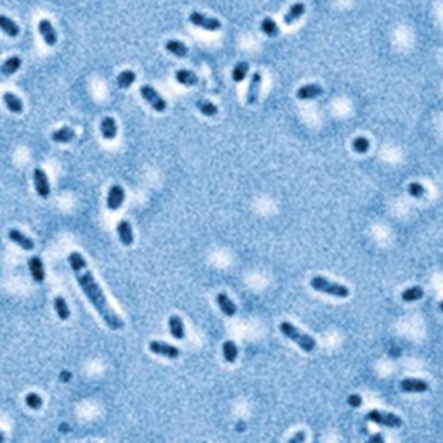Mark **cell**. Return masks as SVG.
I'll return each mask as SVG.
<instances>
[{"label":"cell","instance_id":"obj_1","mask_svg":"<svg viewBox=\"0 0 443 443\" xmlns=\"http://www.w3.org/2000/svg\"><path fill=\"white\" fill-rule=\"evenodd\" d=\"M68 261H69V265H71V270L76 277V282L80 284V288H82V291L85 293L87 300L90 301L92 307L97 310L101 319L106 322V325L111 329V331H121L123 325H125L121 321V317L109 307L106 296H104V293L101 291L99 284L95 282L94 275H92V272L88 270L85 258H83L78 251H73V253H69V256H68Z\"/></svg>","mask_w":443,"mask_h":443},{"label":"cell","instance_id":"obj_2","mask_svg":"<svg viewBox=\"0 0 443 443\" xmlns=\"http://www.w3.org/2000/svg\"><path fill=\"white\" fill-rule=\"evenodd\" d=\"M279 329H281V332L284 334L286 338H288V340L294 341V343H296L298 346L303 350V352L310 353V352H313V350H315V346H317L315 340H313L312 336H308V334L301 332L298 327H294L291 322H281Z\"/></svg>","mask_w":443,"mask_h":443},{"label":"cell","instance_id":"obj_3","mask_svg":"<svg viewBox=\"0 0 443 443\" xmlns=\"http://www.w3.org/2000/svg\"><path fill=\"white\" fill-rule=\"evenodd\" d=\"M310 286H312L315 291L324 294H331V296L336 298H348L350 296V289L343 284H338V282H332L329 279L322 275H315L310 279Z\"/></svg>","mask_w":443,"mask_h":443},{"label":"cell","instance_id":"obj_4","mask_svg":"<svg viewBox=\"0 0 443 443\" xmlns=\"http://www.w3.org/2000/svg\"><path fill=\"white\" fill-rule=\"evenodd\" d=\"M140 95H142V99L146 101V102L149 104V106L153 107L154 111H158V113H165L166 101L158 94V90H156L154 87H151V85H142V87H140Z\"/></svg>","mask_w":443,"mask_h":443},{"label":"cell","instance_id":"obj_5","mask_svg":"<svg viewBox=\"0 0 443 443\" xmlns=\"http://www.w3.org/2000/svg\"><path fill=\"white\" fill-rule=\"evenodd\" d=\"M189 21L194 24V26L201 28V30H206V32H220L222 30V23L215 17L210 16H204L201 12H190L189 14Z\"/></svg>","mask_w":443,"mask_h":443},{"label":"cell","instance_id":"obj_6","mask_svg":"<svg viewBox=\"0 0 443 443\" xmlns=\"http://www.w3.org/2000/svg\"><path fill=\"white\" fill-rule=\"evenodd\" d=\"M367 419L372 423L381 424V426H388V427H400L402 426V419H400L396 414L392 412H379V410H371L367 414Z\"/></svg>","mask_w":443,"mask_h":443},{"label":"cell","instance_id":"obj_7","mask_svg":"<svg viewBox=\"0 0 443 443\" xmlns=\"http://www.w3.org/2000/svg\"><path fill=\"white\" fill-rule=\"evenodd\" d=\"M33 184H35V190L42 199H47L51 196V184H49L47 173L42 168H35L33 171Z\"/></svg>","mask_w":443,"mask_h":443},{"label":"cell","instance_id":"obj_8","mask_svg":"<svg viewBox=\"0 0 443 443\" xmlns=\"http://www.w3.org/2000/svg\"><path fill=\"white\" fill-rule=\"evenodd\" d=\"M149 350L154 353V355L166 357V358H171V360L177 358V357L180 355V350H178L177 346L168 344V343H163V341H151Z\"/></svg>","mask_w":443,"mask_h":443},{"label":"cell","instance_id":"obj_9","mask_svg":"<svg viewBox=\"0 0 443 443\" xmlns=\"http://www.w3.org/2000/svg\"><path fill=\"white\" fill-rule=\"evenodd\" d=\"M123 201H125V190L119 184H115L111 186L109 192H107V210L111 211H116L118 208H121Z\"/></svg>","mask_w":443,"mask_h":443},{"label":"cell","instance_id":"obj_10","mask_svg":"<svg viewBox=\"0 0 443 443\" xmlns=\"http://www.w3.org/2000/svg\"><path fill=\"white\" fill-rule=\"evenodd\" d=\"M400 390L405 393H424L429 390V384L423 379H402L400 381Z\"/></svg>","mask_w":443,"mask_h":443},{"label":"cell","instance_id":"obj_11","mask_svg":"<svg viewBox=\"0 0 443 443\" xmlns=\"http://www.w3.org/2000/svg\"><path fill=\"white\" fill-rule=\"evenodd\" d=\"M9 239H11L14 244L19 246L21 249H24V251H32V249L35 248V241H33L32 238H28L26 234H23L17 229L9 230Z\"/></svg>","mask_w":443,"mask_h":443},{"label":"cell","instance_id":"obj_12","mask_svg":"<svg viewBox=\"0 0 443 443\" xmlns=\"http://www.w3.org/2000/svg\"><path fill=\"white\" fill-rule=\"evenodd\" d=\"M260 87H261V75L256 71V73H253V76H251V82H249V85H248V94H246V102H248L249 106H253V104L258 102Z\"/></svg>","mask_w":443,"mask_h":443},{"label":"cell","instance_id":"obj_13","mask_svg":"<svg viewBox=\"0 0 443 443\" xmlns=\"http://www.w3.org/2000/svg\"><path fill=\"white\" fill-rule=\"evenodd\" d=\"M38 32L44 38V42L49 45V47H54L57 44V35H55V30L52 26V23L49 19H42L38 23Z\"/></svg>","mask_w":443,"mask_h":443},{"label":"cell","instance_id":"obj_14","mask_svg":"<svg viewBox=\"0 0 443 443\" xmlns=\"http://www.w3.org/2000/svg\"><path fill=\"white\" fill-rule=\"evenodd\" d=\"M322 87L321 85H317V83H308V85H303V87L298 88L296 92V97L300 101H312V99H317L319 95H322Z\"/></svg>","mask_w":443,"mask_h":443},{"label":"cell","instance_id":"obj_15","mask_svg":"<svg viewBox=\"0 0 443 443\" xmlns=\"http://www.w3.org/2000/svg\"><path fill=\"white\" fill-rule=\"evenodd\" d=\"M217 305H218V308H220V312L225 317H234L238 313V305L234 303L225 293L217 294Z\"/></svg>","mask_w":443,"mask_h":443},{"label":"cell","instance_id":"obj_16","mask_svg":"<svg viewBox=\"0 0 443 443\" xmlns=\"http://www.w3.org/2000/svg\"><path fill=\"white\" fill-rule=\"evenodd\" d=\"M28 265H30V272H32L33 281L36 284H42L45 281V270H44V263L38 256H33L28 260Z\"/></svg>","mask_w":443,"mask_h":443},{"label":"cell","instance_id":"obj_17","mask_svg":"<svg viewBox=\"0 0 443 443\" xmlns=\"http://www.w3.org/2000/svg\"><path fill=\"white\" fill-rule=\"evenodd\" d=\"M118 239L123 246H132L134 242V230H132V225L128 223V220H121L118 223Z\"/></svg>","mask_w":443,"mask_h":443},{"label":"cell","instance_id":"obj_18","mask_svg":"<svg viewBox=\"0 0 443 443\" xmlns=\"http://www.w3.org/2000/svg\"><path fill=\"white\" fill-rule=\"evenodd\" d=\"M165 49L170 52V54H173L175 57H178V59H184V57H187V54H189L187 45L184 44V42H180V40H166Z\"/></svg>","mask_w":443,"mask_h":443},{"label":"cell","instance_id":"obj_19","mask_svg":"<svg viewBox=\"0 0 443 443\" xmlns=\"http://www.w3.org/2000/svg\"><path fill=\"white\" fill-rule=\"evenodd\" d=\"M168 327H170V334L175 338V340H184V338H186L184 321L178 315H170V319H168Z\"/></svg>","mask_w":443,"mask_h":443},{"label":"cell","instance_id":"obj_20","mask_svg":"<svg viewBox=\"0 0 443 443\" xmlns=\"http://www.w3.org/2000/svg\"><path fill=\"white\" fill-rule=\"evenodd\" d=\"M76 137V132L73 130L71 127H63V128H57V130L52 132L51 138L54 140V142L57 144H68L71 142L73 138Z\"/></svg>","mask_w":443,"mask_h":443},{"label":"cell","instance_id":"obj_21","mask_svg":"<svg viewBox=\"0 0 443 443\" xmlns=\"http://www.w3.org/2000/svg\"><path fill=\"white\" fill-rule=\"evenodd\" d=\"M101 134H102V137L107 138V140H113V138L116 137V134H118V125H116L115 118H111V116L102 118V121H101Z\"/></svg>","mask_w":443,"mask_h":443},{"label":"cell","instance_id":"obj_22","mask_svg":"<svg viewBox=\"0 0 443 443\" xmlns=\"http://www.w3.org/2000/svg\"><path fill=\"white\" fill-rule=\"evenodd\" d=\"M2 97H4V104L7 106V109L11 111V113H14V115H21V113H23V109H24L23 101H21L17 95H14L12 92H5Z\"/></svg>","mask_w":443,"mask_h":443},{"label":"cell","instance_id":"obj_23","mask_svg":"<svg viewBox=\"0 0 443 443\" xmlns=\"http://www.w3.org/2000/svg\"><path fill=\"white\" fill-rule=\"evenodd\" d=\"M175 78H177V82L180 83V85H186V87H194V85H198V82H199L198 75L194 71H190V69H178V71L175 73Z\"/></svg>","mask_w":443,"mask_h":443},{"label":"cell","instance_id":"obj_24","mask_svg":"<svg viewBox=\"0 0 443 443\" xmlns=\"http://www.w3.org/2000/svg\"><path fill=\"white\" fill-rule=\"evenodd\" d=\"M0 30H2V33H5L7 36H11V38H16V36L19 35V28H17V24L14 23L11 17L4 16V14H0Z\"/></svg>","mask_w":443,"mask_h":443},{"label":"cell","instance_id":"obj_25","mask_svg":"<svg viewBox=\"0 0 443 443\" xmlns=\"http://www.w3.org/2000/svg\"><path fill=\"white\" fill-rule=\"evenodd\" d=\"M303 14H305V4H301V2H296V4L291 5V7H289V11L284 14V24L296 23V21L300 19Z\"/></svg>","mask_w":443,"mask_h":443},{"label":"cell","instance_id":"obj_26","mask_svg":"<svg viewBox=\"0 0 443 443\" xmlns=\"http://www.w3.org/2000/svg\"><path fill=\"white\" fill-rule=\"evenodd\" d=\"M222 353H223V360H225V362L234 364V362L238 360V355H239L238 344L234 343V341H225L223 346H222Z\"/></svg>","mask_w":443,"mask_h":443},{"label":"cell","instance_id":"obj_27","mask_svg":"<svg viewBox=\"0 0 443 443\" xmlns=\"http://www.w3.org/2000/svg\"><path fill=\"white\" fill-rule=\"evenodd\" d=\"M19 68H21V57L19 55H12V57H9V59L2 64L0 71H2V75L4 76H11V75H14Z\"/></svg>","mask_w":443,"mask_h":443},{"label":"cell","instance_id":"obj_28","mask_svg":"<svg viewBox=\"0 0 443 443\" xmlns=\"http://www.w3.org/2000/svg\"><path fill=\"white\" fill-rule=\"evenodd\" d=\"M196 107H198L199 111H201V115H204V116H217L218 115V107L215 106L211 101H208V99H199L198 102H196Z\"/></svg>","mask_w":443,"mask_h":443},{"label":"cell","instance_id":"obj_29","mask_svg":"<svg viewBox=\"0 0 443 443\" xmlns=\"http://www.w3.org/2000/svg\"><path fill=\"white\" fill-rule=\"evenodd\" d=\"M135 73L132 71V69H123L121 73L118 75V78H116V83H118L119 88H130L132 83L135 82Z\"/></svg>","mask_w":443,"mask_h":443},{"label":"cell","instance_id":"obj_30","mask_svg":"<svg viewBox=\"0 0 443 443\" xmlns=\"http://www.w3.org/2000/svg\"><path fill=\"white\" fill-rule=\"evenodd\" d=\"M54 308H55V313H57V317H59L61 321H68V319H69V308H68L66 300H64L63 296H55Z\"/></svg>","mask_w":443,"mask_h":443},{"label":"cell","instance_id":"obj_31","mask_svg":"<svg viewBox=\"0 0 443 443\" xmlns=\"http://www.w3.org/2000/svg\"><path fill=\"white\" fill-rule=\"evenodd\" d=\"M260 28H261V32L265 33L267 36H277L279 35V32H281L279 26H277V23L272 19V17H263Z\"/></svg>","mask_w":443,"mask_h":443},{"label":"cell","instance_id":"obj_32","mask_svg":"<svg viewBox=\"0 0 443 443\" xmlns=\"http://www.w3.org/2000/svg\"><path fill=\"white\" fill-rule=\"evenodd\" d=\"M248 71H249V64L246 63V61H241V63H238L236 66H234V69H232V80H234V82L241 83L242 80L248 76Z\"/></svg>","mask_w":443,"mask_h":443},{"label":"cell","instance_id":"obj_33","mask_svg":"<svg viewBox=\"0 0 443 443\" xmlns=\"http://www.w3.org/2000/svg\"><path fill=\"white\" fill-rule=\"evenodd\" d=\"M424 296V291L423 288H419V286H414V288H409L405 289L404 293H402V300L407 301V303H410V301H417L421 300V298Z\"/></svg>","mask_w":443,"mask_h":443},{"label":"cell","instance_id":"obj_34","mask_svg":"<svg viewBox=\"0 0 443 443\" xmlns=\"http://www.w3.org/2000/svg\"><path fill=\"white\" fill-rule=\"evenodd\" d=\"M352 147L355 153H360V154H365L369 149H371V142H369V138L365 137H355L352 142Z\"/></svg>","mask_w":443,"mask_h":443},{"label":"cell","instance_id":"obj_35","mask_svg":"<svg viewBox=\"0 0 443 443\" xmlns=\"http://www.w3.org/2000/svg\"><path fill=\"white\" fill-rule=\"evenodd\" d=\"M24 402H26L28 407L33 409V410H38V409L44 405V402H42V396L36 395V393H28L26 398H24Z\"/></svg>","mask_w":443,"mask_h":443},{"label":"cell","instance_id":"obj_36","mask_svg":"<svg viewBox=\"0 0 443 443\" xmlns=\"http://www.w3.org/2000/svg\"><path fill=\"white\" fill-rule=\"evenodd\" d=\"M407 189H409V194H410L412 198H423L424 192H426V190H424V187L421 186V184H417V182H410V184H409Z\"/></svg>","mask_w":443,"mask_h":443},{"label":"cell","instance_id":"obj_37","mask_svg":"<svg viewBox=\"0 0 443 443\" xmlns=\"http://www.w3.org/2000/svg\"><path fill=\"white\" fill-rule=\"evenodd\" d=\"M348 404H350V407H360V405H362V398H360V395H350Z\"/></svg>","mask_w":443,"mask_h":443},{"label":"cell","instance_id":"obj_38","mask_svg":"<svg viewBox=\"0 0 443 443\" xmlns=\"http://www.w3.org/2000/svg\"><path fill=\"white\" fill-rule=\"evenodd\" d=\"M305 440V433H296V435L291 438V443H294V442H303Z\"/></svg>","mask_w":443,"mask_h":443},{"label":"cell","instance_id":"obj_39","mask_svg":"<svg viewBox=\"0 0 443 443\" xmlns=\"http://www.w3.org/2000/svg\"><path fill=\"white\" fill-rule=\"evenodd\" d=\"M369 440H371V442H383L384 438H383V435H374V436H371Z\"/></svg>","mask_w":443,"mask_h":443},{"label":"cell","instance_id":"obj_40","mask_svg":"<svg viewBox=\"0 0 443 443\" xmlns=\"http://www.w3.org/2000/svg\"><path fill=\"white\" fill-rule=\"evenodd\" d=\"M68 379H69V372H63L61 374V381H68Z\"/></svg>","mask_w":443,"mask_h":443},{"label":"cell","instance_id":"obj_41","mask_svg":"<svg viewBox=\"0 0 443 443\" xmlns=\"http://www.w3.org/2000/svg\"><path fill=\"white\" fill-rule=\"evenodd\" d=\"M4 438H5V435H4V433H2V431H0V443L4 442Z\"/></svg>","mask_w":443,"mask_h":443},{"label":"cell","instance_id":"obj_42","mask_svg":"<svg viewBox=\"0 0 443 443\" xmlns=\"http://www.w3.org/2000/svg\"><path fill=\"white\" fill-rule=\"evenodd\" d=\"M440 310H442V312H443V301H442V303H440Z\"/></svg>","mask_w":443,"mask_h":443}]
</instances>
